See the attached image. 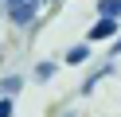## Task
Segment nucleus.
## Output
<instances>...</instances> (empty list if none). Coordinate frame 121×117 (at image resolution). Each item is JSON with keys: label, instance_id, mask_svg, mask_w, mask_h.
Segmentation results:
<instances>
[{"label": "nucleus", "instance_id": "6", "mask_svg": "<svg viewBox=\"0 0 121 117\" xmlns=\"http://www.w3.org/2000/svg\"><path fill=\"white\" fill-rule=\"evenodd\" d=\"M51 74H55V62H47V59H43L39 66H35V78H39V82H47Z\"/></svg>", "mask_w": 121, "mask_h": 117}, {"label": "nucleus", "instance_id": "8", "mask_svg": "<svg viewBox=\"0 0 121 117\" xmlns=\"http://www.w3.org/2000/svg\"><path fill=\"white\" fill-rule=\"evenodd\" d=\"M113 55H121V39H113Z\"/></svg>", "mask_w": 121, "mask_h": 117}, {"label": "nucleus", "instance_id": "4", "mask_svg": "<svg viewBox=\"0 0 121 117\" xmlns=\"http://www.w3.org/2000/svg\"><path fill=\"white\" fill-rule=\"evenodd\" d=\"M20 86H24V78H20V74L0 78V94H4V98H16V94H20Z\"/></svg>", "mask_w": 121, "mask_h": 117}, {"label": "nucleus", "instance_id": "7", "mask_svg": "<svg viewBox=\"0 0 121 117\" xmlns=\"http://www.w3.org/2000/svg\"><path fill=\"white\" fill-rule=\"evenodd\" d=\"M0 117H12V98H0Z\"/></svg>", "mask_w": 121, "mask_h": 117}, {"label": "nucleus", "instance_id": "5", "mask_svg": "<svg viewBox=\"0 0 121 117\" xmlns=\"http://www.w3.org/2000/svg\"><path fill=\"white\" fill-rule=\"evenodd\" d=\"M98 16H109V20H121V0H98Z\"/></svg>", "mask_w": 121, "mask_h": 117}, {"label": "nucleus", "instance_id": "2", "mask_svg": "<svg viewBox=\"0 0 121 117\" xmlns=\"http://www.w3.org/2000/svg\"><path fill=\"white\" fill-rule=\"evenodd\" d=\"M121 31V20H109V16H98V23L86 31V43H105Z\"/></svg>", "mask_w": 121, "mask_h": 117}, {"label": "nucleus", "instance_id": "3", "mask_svg": "<svg viewBox=\"0 0 121 117\" xmlns=\"http://www.w3.org/2000/svg\"><path fill=\"white\" fill-rule=\"evenodd\" d=\"M90 59V43H78V47H70V51H66V66H82V62Z\"/></svg>", "mask_w": 121, "mask_h": 117}, {"label": "nucleus", "instance_id": "1", "mask_svg": "<svg viewBox=\"0 0 121 117\" xmlns=\"http://www.w3.org/2000/svg\"><path fill=\"white\" fill-rule=\"evenodd\" d=\"M47 4H51V0H4L0 8H4V16H8L16 27H31L35 16H39Z\"/></svg>", "mask_w": 121, "mask_h": 117}]
</instances>
